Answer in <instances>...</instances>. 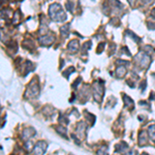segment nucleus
Listing matches in <instances>:
<instances>
[{
  "mask_svg": "<svg viewBox=\"0 0 155 155\" xmlns=\"http://www.w3.org/2000/svg\"><path fill=\"white\" fill-rule=\"evenodd\" d=\"M49 16L52 21L60 23V22H64L67 19L66 14L62 9V6L59 3H53L49 7Z\"/></svg>",
  "mask_w": 155,
  "mask_h": 155,
  "instance_id": "f257e3e1",
  "label": "nucleus"
},
{
  "mask_svg": "<svg viewBox=\"0 0 155 155\" xmlns=\"http://www.w3.org/2000/svg\"><path fill=\"white\" fill-rule=\"evenodd\" d=\"M39 83H38V78L35 77L30 81V83L28 84L26 88V91H25V98H34V97H37L39 94Z\"/></svg>",
  "mask_w": 155,
  "mask_h": 155,
  "instance_id": "f03ea898",
  "label": "nucleus"
},
{
  "mask_svg": "<svg viewBox=\"0 0 155 155\" xmlns=\"http://www.w3.org/2000/svg\"><path fill=\"white\" fill-rule=\"evenodd\" d=\"M134 61H136V63L137 64V66H140L143 69H147L150 66V64H151L152 58H151V56H150L149 54H147L145 51L144 52L141 51L137 54L136 57H134Z\"/></svg>",
  "mask_w": 155,
  "mask_h": 155,
  "instance_id": "7ed1b4c3",
  "label": "nucleus"
},
{
  "mask_svg": "<svg viewBox=\"0 0 155 155\" xmlns=\"http://www.w3.org/2000/svg\"><path fill=\"white\" fill-rule=\"evenodd\" d=\"M104 81L102 80H97L95 83L93 84V97L94 101L98 104H101L102 97L104 94Z\"/></svg>",
  "mask_w": 155,
  "mask_h": 155,
  "instance_id": "20e7f679",
  "label": "nucleus"
},
{
  "mask_svg": "<svg viewBox=\"0 0 155 155\" xmlns=\"http://www.w3.org/2000/svg\"><path fill=\"white\" fill-rule=\"evenodd\" d=\"M55 41V33L53 32H48L45 35H41L38 38V42L41 45L42 47H48L51 46Z\"/></svg>",
  "mask_w": 155,
  "mask_h": 155,
  "instance_id": "39448f33",
  "label": "nucleus"
},
{
  "mask_svg": "<svg viewBox=\"0 0 155 155\" xmlns=\"http://www.w3.org/2000/svg\"><path fill=\"white\" fill-rule=\"evenodd\" d=\"M47 148H48V144L45 141H38L34 146L33 150H32V154L35 155H42L45 152L47 151Z\"/></svg>",
  "mask_w": 155,
  "mask_h": 155,
  "instance_id": "423d86ee",
  "label": "nucleus"
},
{
  "mask_svg": "<svg viewBox=\"0 0 155 155\" xmlns=\"http://www.w3.org/2000/svg\"><path fill=\"white\" fill-rule=\"evenodd\" d=\"M72 139H85V137H86V123L85 122H80L79 124H78V127H77V137L74 136V134H71Z\"/></svg>",
  "mask_w": 155,
  "mask_h": 155,
  "instance_id": "0eeeda50",
  "label": "nucleus"
},
{
  "mask_svg": "<svg viewBox=\"0 0 155 155\" xmlns=\"http://www.w3.org/2000/svg\"><path fill=\"white\" fill-rule=\"evenodd\" d=\"M36 134V130L32 127H29V128H25L23 132H22V139L23 140H29L31 137H33Z\"/></svg>",
  "mask_w": 155,
  "mask_h": 155,
  "instance_id": "6e6552de",
  "label": "nucleus"
},
{
  "mask_svg": "<svg viewBox=\"0 0 155 155\" xmlns=\"http://www.w3.org/2000/svg\"><path fill=\"white\" fill-rule=\"evenodd\" d=\"M67 49L71 53H77L80 49V42L78 39H72V41H69L68 46H67Z\"/></svg>",
  "mask_w": 155,
  "mask_h": 155,
  "instance_id": "1a4fd4ad",
  "label": "nucleus"
},
{
  "mask_svg": "<svg viewBox=\"0 0 155 155\" xmlns=\"http://www.w3.org/2000/svg\"><path fill=\"white\" fill-rule=\"evenodd\" d=\"M148 142V137H147V134L145 130H141L139 134V139H137V143H139L140 147H143L144 145L147 144Z\"/></svg>",
  "mask_w": 155,
  "mask_h": 155,
  "instance_id": "9d476101",
  "label": "nucleus"
},
{
  "mask_svg": "<svg viewBox=\"0 0 155 155\" xmlns=\"http://www.w3.org/2000/svg\"><path fill=\"white\" fill-rule=\"evenodd\" d=\"M126 74H127V69H126V67L123 65V64H121L120 66L117 67L116 77L118 78V79H122V78H124L126 76Z\"/></svg>",
  "mask_w": 155,
  "mask_h": 155,
  "instance_id": "9b49d317",
  "label": "nucleus"
},
{
  "mask_svg": "<svg viewBox=\"0 0 155 155\" xmlns=\"http://www.w3.org/2000/svg\"><path fill=\"white\" fill-rule=\"evenodd\" d=\"M123 101H124V104H125V107H127L129 111H131V110L134 107V101H132V99L129 96L125 95V94H123Z\"/></svg>",
  "mask_w": 155,
  "mask_h": 155,
  "instance_id": "f8f14e48",
  "label": "nucleus"
},
{
  "mask_svg": "<svg viewBox=\"0 0 155 155\" xmlns=\"http://www.w3.org/2000/svg\"><path fill=\"white\" fill-rule=\"evenodd\" d=\"M46 33H48V23H47V20H41L38 34L41 36V35H45Z\"/></svg>",
  "mask_w": 155,
  "mask_h": 155,
  "instance_id": "ddd939ff",
  "label": "nucleus"
},
{
  "mask_svg": "<svg viewBox=\"0 0 155 155\" xmlns=\"http://www.w3.org/2000/svg\"><path fill=\"white\" fill-rule=\"evenodd\" d=\"M69 27H71V24L67 23L65 25H63V26L60 28V32H61V36H63L64 38H67L69 35Z\"/></svg>",
  "mask_w": 155,
  "mask_h": 155,
  "instance_id": "4468645a",
  "label": "nucleus"
},
{
  "mask_svg": "<svg viewBox=\"0 0 155 155\" xmlns=\"http://www.w3.org/2000/svg\"><path fill=\"white\" fill-rule=\"evenodd\" d=\"M85 117H86L87 122H89L90 125L93 126V125H94V123H95L96 117L94 116V115H92L91 113H89V112H87V111H85Z\"/></svg>",
  "mask_w": 155,
  "mask_h": 155,
  "instance_id": "2eb2a0df",
  "label": "nucleus"
},
{
  "mask_svg": "<svg viewBox=\"0 0 155 155\" xmlns=\"http://www.w3.org/2000/svg\"><path fill=\"white\" fill-rule=\"evenodd\" d=\"M127 149H128V145H127L125 142H121V143L116 146V150H115V152H116V153L117 152H121L122 153V152H125Z\"/></svg>",
  "mask_w": 155,
  "mask_h": 155,
  "instance_id": "dca6fc26",
  "label": "nucleus"
},
{
  "mask_svg": "<svg viewBox=\"0 0 155 155\" xmlns=\"http://www.w3.org/2000/svg\"><path fill=\"white\" fill-rule=\"evenodd\" d=\"M20 23H21V14H20V11H17L12 16V24L15 26H18Z\"/></svg>",
  "mask_w": 155,
  "mask_h": 155,
  "instance_id": "f3484780",
  "label": "nucleus"
},
{
  "mask_svg": "<svg viewBox=\"0 0 155 155\" xmlns=\"http://www.w3.org/2000/svg\"><path fill=\"white\" fill-rule=\"evenodd\" d=\"M55 130L58 132L60 136H63L64 137H65V139H67V136H66L67 130H66L65 127L62 126V124H61V125H58V126H55Z\"/></svg>",
  "mask_w": 155,
  "mask_h": 155,
  "instance_id": "a211bd4d",
  "label": "nucleus"
},
{
  "mask_svg": "<svg viewBox=\"0 0 155 155\" xmlns=\"http://www.w3.org/2000/svg\"><path fill=\"white\" fill-rule=\"evenodd\" d=\"M34 68H35V65H34L32 62L26 61V63H25V74H24V76H26L28 72H31Z\"/></svg>",
  "mask_w": 155,
  "mask_h": 155,
  "instance_id": "6ab92c4d",
  "label": "nucleus"
},
{
  "mask_svg": "<svg viewBox=\"0 0 155 155\" xmlns=\"http://www.w3.org/2000/svg\"><path fill=\"white\" fill-rule=\"evenodd\" d=\"M148 136L151 139V141L153 142V143H155V124H153V125L149 126L148 128Z\"/></svg>",
  "mask_w": 155,
  "mask_h": 155,
  "instance_id": "aec40b11",
  "label": "nucleus"
},
{
  "mask_svg": "<svg viewBox=\"0 0 155 155\" xmlns=\"http://www.w3.org/2000/svg\"><path fill=\"white\" fill-rule=\"evenodd\" d=\"M58 120H59L60 124H62V125H67V124L69 123L68 118H67V116H66V115H64V114H60Z\"/></svg>",
  "mask_w": 155,
  "mask_h": 155,
  "instance_id": "412c9836",
  "label": "nucleus"
},
{
  "mask_svg": "<svg viewBox=\"0 0 155 155\" xmlns=\"http://www.w3.org/2000/svg\"><path fill=\"white\" fill-rule=\"evenodd\" d=\"M126 33H127V34H128V35H129V36H131V37H132V39H134V41H137V44H139V42H141V41H142V39H141V38H140V37H139V36H137V35H136V34H134V32H131V31H130V30H127V31H126Z\"/></svg>",
  "mask_w": 155,
  "mask_h": 155,
  "instance_id": "4be33fe9",
  "label": "nucleus"
},
{
  "mask_svg": "<svg viewBox=\"0 0 155 155\" xmlns=\"http://www.w3.org/2000/svg\"><path fill=\"white\" fill-rule=\"evenodd\" d=\"M74 71V66L68 67V68H67L66 71L63 72V76L65 77L66 79H68V78H69V74H72Z\"/></svg>",
  "mask_w": 155,
  "mask_h": 155,
  "instance_id": "5701e85b",
  "label": "nucleus"
},
{
  "mask_svg": "<svg viewBox=\"0 0 155 155\" xmlns=\"http://www.w3.org/2000/svg\"><path fill=\"white\" fill-rule=\"evenodd\" d=\"M33 148H34V147L31 146V143H30V142H26V144H25V149H26L27 151H31L32 152Z\"/></svg>",
  "mask_w": 155,
  "mask_h": 155,
  "instance_id": "b1692460",
  "label": "nucleus"
},
{
  "mask_svg": "<svg viewBox=\"0 0 155 155\" xmlns=\"http://www.w3.org/2000/svg\"><path fill=\"white\" fill-rule=\"evenodd\" d=\"M66 8L68 9L69 12H74V3L71 2V1H68L66 3Z\"/></svg>",
  "mask_w": 155,
  "mask_h": 155,
  "instance_id": "393cba45",
  "label": "nucleus"
},
{
  "mask_svg": "<svg viewBox=\"0 0 155 155\" xmlns=\"http://www.w3.org/2000/svg\"><path fill=\"white\" fill-rule=\"evenodd\" d=\"M147 26L150 30H155V22L152 23V22H147Z\"/></svg>",
  "mask_w": 155,
  "mask_h": 155,
  "instance_id": "a878e982",
  "label": "nucleus"
},
{
  "mask_svg": "<svg viewBox=\"0 0 155 155\" xmlns=\"http://www.w3.org/2000/svg\"><path fill=\"white\" fill-rule=\"evenodd\" d=\"M104 48V42H101V44H99L98 45V49H97V53H101V51H102V49Z\"/></svg>",
  "mask_w": 155,
  "mask_h": 155,
  "instance_id": "bb28decb",
  "label": "nucleus"
},
{
  "mask_svg": "<svg viewBox=\"0 0 155 155\" xmlns=\"http://www.w3.org/2000/svg\"><path fill=\"white\" fill-rule=\"evenodd\" d=\"M101 153H104V154L107 153V147H104V148L102 147L101 150H98V151H97V154H101Z\"/></svg>",
  "mask_w": 155,
  "mask_h": 155,
  "instance_id": "cd10ccee",
  "label": "nucleus"
},
{
  "mask_svg": "<svg viewBox=\"0 0 155 155\" xmlns=\"http://www.w3.org/2000/svg\"><path fill=\"white\" fill-rule=\"evenodd\" d=\"M81 78H78V79L76 80V82H74V84H72V88H74V89H76V87H77V85L78 84H80V83H81Z\"/></svg>",
  "mask_w": 155,
  "mask_h": 155,
  "instance_id": "c85d7f7f",
  "label": "nucleus"
},
{
  "mask_svg": "<svg viewBox=\"0 0 155 155\" xmlns=\"http://www.w3.org/2000/svg\"><path fill=\"white\" fill-rule=\"evenodd\" d=\"M127 1L129 2V4H130V6L134 7V4H136V1H137V0H127Z\"/></svg>",
  "mask_w": 155,
  "mask_h": 155,
  "instance_id": "c756f323",
  "label": "nucleus"
},
{
  "mask_svg": "<svg viewBox=\"0 0 155 155\" xmlns=\"http://www.w3.org/2000/svg\"><path fill=\"white\" fill-rule=\"evenodd\" d=\"M151 16L153 17V18H155V7L153 9H152V12H151Z\"/></svg>",
  "mask_w": 155,
  "mask_h": 155,
  "instance_id": "7c9ffc66",
  "label": "nucleus"
}]
</instances>
